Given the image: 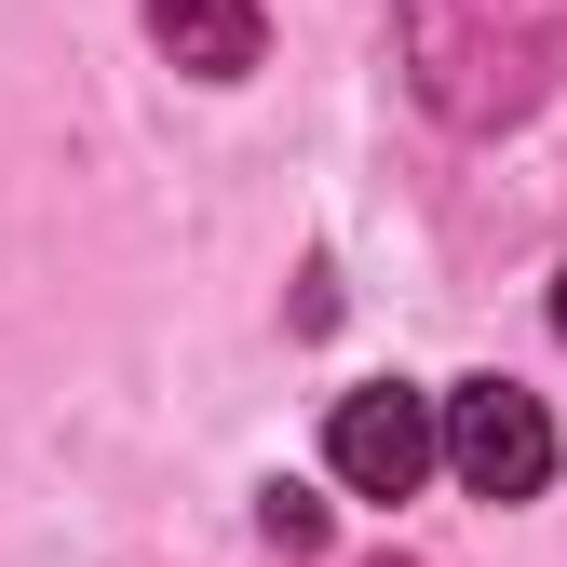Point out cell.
I'll return each instance as SVG.
<instances>
[{"instance_id": "6da1fadb", "label": "cell", "mask_w": 567, "mask_h": 567, "mask_svg": "<svg viewBox=\"0 0 567 567\" xmlns=\"http://www.w3.org/2000/svg\"><path fill=\"white\" fill-rule=\"evenodd\" d=\"M405 41L446 122H514L567 68V0H405Z\"/></svg>"}, {"instance_id": "52a82bcc", "label": "cell", "mask_w": 567, "mask_h": 567, "mask_svg": "<svg viewBox=\"0 0 567 567\" xmlns=\"http://www.w3.org/2000/svg\"><path fill=\"white\" fill-rule=\"evenodd\" d=\"M379 567H405V554H379Z\"/></svg>"}, {"instance_id": "7a4b0ae2", "label": "cell", "mask_w": 567, "mask_h": 567, "mask_svg": "<svg viewBox=\"0 0 567 567\" xmlns=\"http://www.w3.org/2000/svg\"><path fill=\"white\" fill-rule=\"evenodd\" d=\"M433 460H446V392H405V379L338 392V419H324V473L351 486V501H405Z\"/></svg>"}, {"instance_id": "5b68a950", "label": "cell", "mask_w": 567, "mask_h": 567, "mask_svg": "<svg viewBox=\"0 0 567 567\" xmlns=\"http://www.w3.org/2000/svg\"><path fill=\"white\" fill-rule=\"evenodd\" d=\"M257 527H270L284 554H311V540H324V501H311V486H270V501H257Z\"/></svg>"}, {"instance_id": "277c9868", "label": "cell", "mask_w": 567, "mask_h": 567, "mask_svg": "<svg viewBox=\"0 0 567 567\" xmlns=\"http://www.w3.org/2000/svg\"><path fill=\"white\" fill-rule=\"evenodd\" d=\"M150 41L189 68V82H244V68H257V0H150Z\"/></svg>"}, {"instance_id": "8992f818", "label": "cell", "mask_w": 567, "mask_h": 567, "mask_svg": "<svg viewBox=\"0 0 567 567\" xmlns=\"http://www.w3.org/2000/svg\"><path fill=\"white\" fill-rule=\"evenodd\" d=\"M554 338H567V270H554Z\"/></svg>"}, {"instance_id": "3957f363", "label": "cell", "mask_w": 567, "mask_h": 567, "mask_svg": "<svg viewBox=\"0 0 567 567\" xmlns=\"http://www.w3.org/2000/svg\"><path fill=\"white\" fill-rule=\"evenodd\" d=\"M446 473L473 486V501H540V473H554V419H540V392H514V379H460V392H446Z\"/></svg>"}]
</instances>
